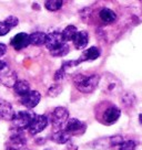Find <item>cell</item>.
Masks as SVG:
<instances>
[{
	"instance_id": "obj_13",
	"label": "cell",
	"mask_w": 142,
	"mask_h": 150,
	"mask_svg": "<svg viewBox=\"0 0 142 150\" xmlns=\"http://www.w3.org/2000/svg\"><path fill=\"white\" fill-rule=\"evenodd\" d=\"M14 110L11 104L5 99L0 98V119L1 120H11L14 118Z\"/></svg>"
},
{
	"instance_id": "obj_27",
	"label": "cell",
	"mask_w": 142,
	"mask_h": 150,
	"mask_svg": "<svg viewBox=\"0 0 142 150\" xmlns=\"http://www.w3.org/2000/svg\"><path fill=\"white\" fill-rule=\"evenodd\" d=\"M6 22L9 24L10 28L12 29V28H14V27H17V25H18L19 20H18L17 17H14V16H10V17H8V18L6 19Z\"/></svg>"
},
{
	"instance_id": "obj_14",
	"label": "cell",
	"mask_w": 142,
	"mask_h": 150,
	"mask_svg": "<svg viewBox=\"0 0 142 150\" xmlns=\"http://www.w3.org/2000/svg\"><path fill=\"white\" fill-rule=\"evenodd\" d=\"M73 45L77 50H82L88 45L89 42V34L85 31H78V33L76 34V37L73 39Z\"/></svg>"
},
{
	"instance_id": "obj_3",
	"label": "cell",
	"mask_w": 142,
	"mask_h": 150,
	"mask_svg": "<svg viewBox=\"0 0 142 150\" xmlns=\"http://www.w3.org/2000/svg\"><path fill=\"white\" fill-rule=\"evenodd\" d=\"M100 87L103 91L104 93L109 94V95H114L119 94L122 89L121 82L113 76L112 74L105 73L102 77H100Z\"/></svg>"
},
{
	"instance_id": "obj_31",
	"label": "cell",
	"mask_w": 142,
	"mask_h": 150,
	"mask_svg": "<svg viewBox=\"0 0 142 150\" xmlns=\"http://www.w3.org/2000/svg\"><path fill=\"white\" fill-rule=\"evenodd\" d=\"M7 63H6L5 61H1V60H0V71H2L4 70V69H5V67H7Z\"/></svg>"
},
{
	"instance_id": "obj_17",
	"label": "cell",
	"mask_w": 142,
	"mask_h": 150,
	"mask_svg": "<svg viewBox=\"0 0 142 150\" xmlns=\"http://www.w3.org/2000/svg\"><path fill=\"white\" fill-rule=\"evenodd\" d=\"M46 39H47V34L44 32H33L29 35V40H30V44L36 45V47H40L46 43Z\"/></svg>"
},
{
	"instance_id": "obj_32",
	"label": "cell",
	"mask_w": 142,
	"mask_h": 150,
	"mask_svg": "<svg viewBox=\"0 0 142 150\" xmlns=\"http://www.w3.org/2000/svg\"><path fill=\"white\" fill-rule=\"evenodd\" d=\"M6 150H30V149L26 147V148H22V149H6Z\"/></svg>"
},
{
	"instance_id": "obj_18",
	"label": "cell",
	"mask_w": 142,
	"mask_h": 150,
	"mask_svg": "<svg viewBox=\"0 0 142 150\" xmlns=\"http://www.w3.org/2000/svg\"><path fill=\"white\" fill-rule=\"evenodd\" d=\"M99 17L104 23H112V22L115 21V19H117V14L111 9L103 8V9L100 10Z\"/></svg>"
},
{
	"instance_id": "obj_8",
	"label": "cell",
	"mask_w": 142,
	"mask_h": 150,
	"mask_svg": "<svg viewBox=\"0 0 142 150\" xmlns=\"http://www.w3.org/2000/svg\"><path fill=\"white\" fill-rule=\"evenodd\" d=\"M17 73L14 70H11L9 66L5 67L2 71H0V82L7 87H14L17 83Z\"/></svg>"
},
{
	"instance_id": "obj_15",
	"label": "cell",
	"mask_w": 142,
	"mask_h": 150,
	"mask_svg": "<svg viewBox=\"0 0 142 150\" xmlns=\"http://www.w3.org/2000/svg\"><path fill=\"white\" fill-rule=\"evenodd\" d=\"M71 136L72 135H70L68 131L65 129V130H62V129H60V130L56 131L53 135L51 136V140L55 141V142H57V144H60V145H63V144H67L68 141L71 139Z\"/></svg>"
},
{
	"instance_id": "obj_7",
	"label": "cell",
	"mask_w": 142,
	"mask_h": 150,
	"mask_svg": "<svg viewBox=\"0 0 142 150\" xmlns=\"http://www.w3.org/2000/svg\"><path fill=\"white\" fill-rule=\"evenodd\" d=\"M63 43H66V42H65V40H63L62 33L59 32V31H53V32H50L49 34H47V39H46L44 45L47 47V49L49 51H52V50H55L56 47H60Z\"/></svg>"
},
{
	"instance_id": "obj_12",
	"label": "cell",
	"mask_w": 142,
	"mask_h": 150,
	"mask_svg": "<svg viewBox=\"0 0 142 150\" xmlns=\"http://www.w3.org/2000/svg\"><path fill=\"white\" fill-rule=\"evenodd\" d=\"M29 44H30L29 34H27V33H24V32L18 33L17 35H14V37L11 39V45H12L14 50H17V51L27 47Z\"/></svg>"
},
{
	"instance_id": "obj_23",
	"label": "cell",
	"mask_w": 142,
	"mask_h": 150,
	"mask_svg": "<svg viewBox=\"0 0 142 150\" xmlns=\"http://www.w3.org/2000/svg\"><path fill=\"white\" fill-rule=\"evenodd\" d=\"M62 6H63V1L61 0H47L44 2V7L49 11H57V10L61 9Z\"/></svg>"
},
{
	"instance_id": "obj_22",
	"label": "cell",
	"mask_w": 142,
	"mask_h": 150,
	"mask_svg": "<svg viewBox=\"0 0 142 150\" xmlns=\"http://www.w3.org/2000/svg\"><path fill=\"white\" fill-rule=\"evenodd\" d=\"M69 53V45L68 43H63L60 47H56L55 50L50 51V54L52 56H56V57H62V56L67 55Z\"/></svg>"
},
{
	"instance_id": "obj_16",
	"label": "cell",
	"mask_w": 142,
	"mask_h": 150,
	"mask_svg": "<svg viewBox=\"0 0 142 150\" xmlns=\"http://www.w3.org/2000/svg\"><path fill=\"white\" fill-rule=\"evenodd\" d=\"M101 54V51H100L99 47H89L88 50H85V53H83V55L81 56L80 59H79V62L82 63L83 61H88V60H95V59H98Z\"/></svg>"
},
{
	"instance_id": "obj_20",
	"label": "cell",
	"mask_w": 142,
	"mask_h": 150,
	"mask_svg": "<svg viewBox=\"0 0 142 150\" xmlns=\"http://www.w3.org/2000/svg\"><path fill=\"white\" fill-rule=\"evenodd\" d=\"M120 100H121V104L123 106L127 108L133 107L137 103V98H136L134 94L129 93V92H123L120 96Z\"/></svg>"
},
{
	"instance_id": "obj_26",
	"label": "cell",
	"mask_w": 142,
	"mask_h": 150,
	"mask_svg": "<svg viewBox=\"0 0 142 150\" xmlns=\"http://www.w3.org/2000/svg\"><path fill=\"white\" fill-rule=\"evenodd\" d=\"M10 30H11V28H10L9 24L6 22V20L5 21H0V37L6 35Z\"/></svg>"
},
{
	"instance_id": "obj_9",
	"label": "cell",
	"mask_w": 142,
	"mask_h": 150,
	"mask_svg": "<svg viewBox=\"0 0 142 150\" xmlns=\"http://www.w3.org/2000/svg\"><path fill=\"white\" fill-rule=\"evenodd\" d=\"M48 122L49 120L46 115H37L36 118L33 119L32 124L29 127V132L31 135H37L48 126Z\"/></svg>"
},
{
	"instance_id": "obj_21",
	"label": "cell",
	"mask_w": 142,
	"mask_h": 150,
	"mask_svg": "<svg viewBox=\"0 0 142 150\" xmlns=\"http://www.w3.org/2000/svg\"><path fill=\"white\" fill-rule=\"evenodd\" d=\"M62 37H63V40L65 42H68V41H73V39L76 37V34L78 33V30L75 25H68L65 28V30L62 31Z\"/></svg>"
},
{
	"instance_id": "obj_34",
	"label": "cell",
	"mask_w": 142,
	"mask_h": 150,
	"mask_svg": "<svg viewBox=\"0 0 142 150\" xmlns=\"http://www.w3.org/2000/svg\"><path fill=\"white\" fill-rule=\"evenodd\" d=\"M44 150H52V149H50V148H47V149H44Z\"/></svg>"
},
{
	"instance_id": "obj_24",
	"label": "cell",
	"mask_w": 142,
	"mask_h": 150,
	"mask_svg": "<svg viewBox=\"0 0 142 150\" xmlns=\"http://www.w3.org/2000/svg\"><path fill=\"white\" fill-rule=\"evenodd\" d=\"M62 92V86L60 84H53L48 89V96L50 97H56Z\"/></svg>"
},
{
	"instance_id": "obj_29",
	"label": "cell",
	"mask_w": 142,
	"mask_h": 150,
	"mask_svg": "<svg viewBox=\"0 0 142 150\" xmlns=\"http://www.w3.org/2000/svg\"><path fill=\"white\" fill-rule=\"evenodd\" d=\"M65 76H66V71L63 70V69H60V70H58L56 72V74H55V81H62L65 79Z\"/></svg>"
},
{
	"instance_id": "obj_6",
	"label": "cell",
	"mask_w": 142,
	"mask_h": 150,
	"mask_svg": "<svg viewBox=\"0 0 142 150\" xmlns=\"http://www.w3.org/2000/svg\"><path fill=\"white\" fill-rule=\"evenodd\" d=\"M120 115H121L120 108L118 106H115V105H110L102 112L101 119H102L103 124H105V125H112V124L118 122V119L120 118Z\"/></svg>"
},
{
	"instance_id": "obj_33",
	"label": "cell",
	"mask_w": 142,
	"mask_h": 150,
	"mask_svg": "<svg viewBox=\"0 0 142 150\" xmlns=\"http://www.w3.org/2000/svg\"><path fill=\"white\" fill-rule=\"evenodd\" d=\"M139 122H140V124L142 125V114H140V115H139Z\"/></svg>"
},
{
	"instance_id": "obj_10",
	"label": "cell",
	"mask_w": 142,
	"mask_h": 150,
	"mask_svg": "<svg viewBox=\"0 0 142 150\" xmlns=\"http://www.w3.org/2000/svg\"><path fill=\"white\" fill-rule=\"evenodd\" d=\"M41 99V95L37 91H30L28 94L21 97V104L27 108H33L39 104Z\"/></svg>"
},
{
	"instance_id": "obj_4",
	"label": "cell",
	"mask_w": 142,
	"mask_h": 150,
	"mask_svg": "<svg viewBox=\"0 0 142 150\" xmlns=\"http://www.w3.org/2000/svg\"><path fill=\"white\" fill-rule=\"evenodd\" d=\"M69 118V112L66 107H56L51 114L52 125L60 130L63 125H67Z\"/></svg>"
},
{
	"instance_id": "obj_11",
	"label": "cell",
	"mask_w": 142,
	"mask_h": 150,
	"mask_svg": "<svg viewBox=\"0 0 142 150\" xmlns=\"http://www.w3.org/2000/svg\"><path fill=\"white\" fill-rule=\"evenodd\" d=\"M85 124L83 122H81L77 118H71L68 120L66 125V130L70 134V135H77V134H80L83 132L85 129Z\"/></svg>"
},
{
	"instance_id": "obj_30",
	"label": "cell",
	"mask_w": 142,
	"mask_h": 150,
	"mask_svg": "<svg viewBox=\"0 0 142 150\" xmlns=\"http://www.w3.org/2000/svg\"><path fill=\"white\" fill-rule=\"evenodd\" d=\"M7 52V47L4 43H0V57L2 55H5V53Z\"/></svg>"
},
{
	"instance_id": "obj_5",
	"label": "cell",
	"mask_w": 142,
	"mask_h": 150,
	"mask_svg": "<svg viewBox=\"0 0 142 150\" xmlns=\"http://www.w3.org/2000/svg\"><path fill=\"white\" fill-rule=\"evenodd\" d=\"M27 147V138L22 131H16L6 142V149H22Z\"/></svg>"
},
{
	"instance_id": "obj_2",
	"label": "cell",
	"mask_w": 142,
	"mask_h": 150,
	"mask_svg": "<svg viewBox=\"0 0 142 150\" xmlns=\"http://www.w3.org/2000/svg\"><path fill=\"white\" fill-rule=\"evenodd\" d=\"M36 114L29 110H20L14 112V118L11 119V125L16 131H22L24 129H29L32 124L33 119L36 118Z\"/></svg>"
},
{
	"instance_id": "obj_25",
	"label": "cell",
	"mask_w": 142,
	"mask_h": 150,
	"mask_svg": "<svg viewBox=\"0 0 142 150\" xmlns=\"http://www.w3.org/2000/svg\"><path fill=\"white\" fill-rule=\"evenodd\" d=\"M137 144L133 140H124L119 146V150H136Z\"/></svg>"
},
{
	"instance_id": "obj_28",
	"label": "cell",
	"mask_w": 142,
	"mask_h": 150,
	"mask_svg": "<svg viewBox=\"0 0 142 150\" xmlns=\"http://www.w3.org/2000/svg\"><path fill=\"white\" fill-rule=\"evenodd\" d=\"M91 12H92V9H91V8H89V7L83 8V9L80 11V17L82 18V20H85L87 18H89V17H90Z\"/></svg>"
},
{
	"instance_id": "obj_1",
	"label": "cell",
	"mask_w": 142,
	"mask_h": 150,
	"mask_svg": "<svg viewBox=\"0 0 142 150\" xmlns=\"http://www.w3.org/2000/svg\"><path fill=\"white\" fill-rule=\"evenodd\" d=\"M73 84L81 93H92L100 84V76L98 74H83L79 73L73 76Z\"/></svg>"
},
{
	"instance_id": "obj_19",
	"label": "cell",
	"mask_w": 142,
	"mask_h": 150,
	"mask_svg": "<svg viewBox=\"0 0 142 150\" xmlns=\"http://www.w3.org/2000/svg\"><path fill=\"white\" fill-rule=\"evenodd\" d=\"M14 89L16 94H18L19 96L22 97V96H24L26 94H28L30 92V84L24 80L17 81V83L14 86Z\"/></svg>"
}]
</instances>
